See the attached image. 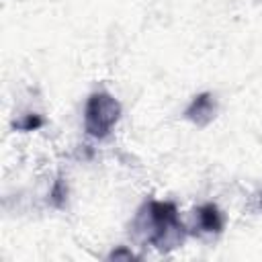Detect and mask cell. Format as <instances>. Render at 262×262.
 <instances>
[{"label": "cell", "instance_id": "6da1fadb", "mask_svg": "<svg viewBox=\"0 0 262 262\" xmlns=\"http://www.w3.org/2000/svg\"><path fill=\"white\" fill-rule=\"evenodd\" d=\"M135 233L160 252H170L182 246L186 227L178 219V209L172 201H147L133 221Z\"/></svg>", "mask_w": 262, "mask_h": 262}, {"label": "cell", "instance_id": "7a4b0ae2", "mask_svg": "<svg viewBox=\"0 0 262 262\" xmlns=\"http://www.w3.org/2000/svg\"><path fill=\"white\" fill-rule=\"evenodd\" d=\"M121 117V102L100 90V92H92L86 100V106H84V129L90 137H96V139H102L111 133V129L117 125Z\"/></svg>", "mask_w": 262, "mask_h": 262}, {"label": "cell", "instance_id": "3957f363", "mask_svg": "<svg viewBox=\"0 0 262 262\" xmlns=\"http://www.w3.org/2000/svg\"><path fill=\"white\" fill-rule=\"evenodd\" d=\"M215 115H217V100L211 92L196 94L184 111V119L194 123L196 127H207L215 119Z\"/></svg>", "mask_w": 262, "mask_h": 262}, {"label": "cell", "instance_id": "277c9868", "mask_svg": "<svg viewBox=\"0 0 262 262\" xmlns=\"http://www.w3.org/2000/svg\"><path fill=\"white\" fill-rule=\"evenodd\" d=\"M196 225L203 233H221L223 213L215 203H205L196 209Z\"/></svg>", "mask_w": 262, "mask_h": 262}, {"label": "cell", "instance_id": "5b68a950", "mask_svg": "<svg viewBox=\"0 0 262 262\" xmlns=\"http://www.w3.org/2000/svg\"><path fill=\"white\" fill-rule=\"evenodd\" d=\"M43 125H45V119H43L41 115H37V113H27V115H23V119H18V121L14 123V129H16V131H23V133H29V131L41 129Z\"/></svg>", "mask_w": 262, "mask_h": 262}, {"label": "cell", "instance_id": "8992f818", "mask_svg": "<svg viewBox=\"0 0 262 262\" xmlns=\"http://www.w3.org/2000/svg\"><path fill=\"white\" fill-rule=\"evenodd\" d=\"M66 196H68V186L63 182L61 176H57V180L53 182L51 190H49V203L55 207V209H61L66 205Z\"/></svg>", "mask_w": 262, "mask_h": 262}, {"label": "cell", "instance_id": "52a82bcc", "mask_svg": "<svg viewBox=\"0 0 262 262\" xmlns=\"http://www.w3.org/2000/svg\"><path fill=\"white\" fill-rule=\"evenodd\" d=\"M133 258H137L131 250H127V248H117V250H113L111 254H108V260H133Z\"/></svg>", "mask_w": 262, "mask_h": 262}]
</instances>
